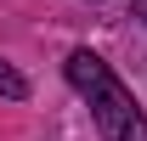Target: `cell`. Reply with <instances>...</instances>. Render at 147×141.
<instances>
[{
  "mask_svg": "<svg viewBox=\"0 0 147 141\" xmlns=\"http://www.w3.org/2000/svg\"><path fill=\"white\" fill-rule=\"evenodd\" d=\"M136 17H142V23H147V0H136Z\"/></svg>",
  "mask_w": 147,
  "mask_h": 141,
  "instance_id": "obj_3",
  "label": "cell"
},
{
  "mask_svg": "<svg viewBox=\"0 0 147 141\" xmlns=\"http://www.w3.org/2000/svg\"><path fill=\"white\" fill-rule=\"evenodd\" d=\"M62 73H68V85L91 102V119H96V130H102V141H147V113L136 107V96L113 79V68L96 51H74L68 62H62Z\"/></svg>",
  "mask_w": 147,
  "mask_h": 141,
  "instance_id": "obj_1",
  "label": "cell"
},
{
  "mask_svg": "<svg viewBox=\"0 0 147 141\" xmlns=\"http://www.w3.org/2000/svg\"><path fill=\"white\" fill-rule=\"evenodd\" d=\"M0 96H11V102H23V96H28V85H23V73L11 68V62H0Z\"/></svg>",
  "mask_w": 147,
  "mask_h": 141,
  "instance_id": "obj_2",
  "label": "cell"
}]
</instances>
